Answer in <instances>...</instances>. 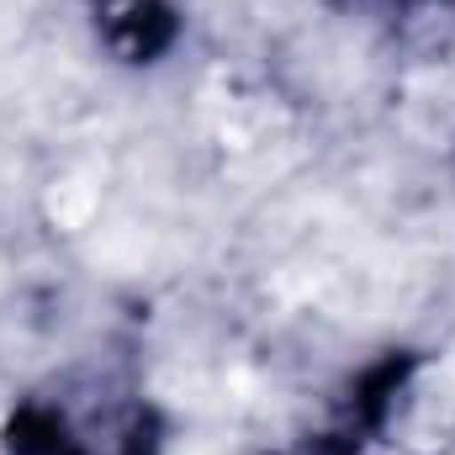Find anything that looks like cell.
Segmentation results:
<instances>
[{"mask_svg":"<svg viewBox=\"0 0 455 455\" xmlns=\"http://www.w3.org/2000/svg\"><path fill=\"white\" fill-rule=\"evenodd\" d=\"M424 355L419 349H387L371 365H360L334 397V413L323 429H313L307 440H297L286 455H387L392 451V419L403 413L413 376H419Z\"/></svg>","mask_w":455,"mask_h":455,"instance_id":"2","label":"cell"},{"mask_svg":"<svg viewBox=\"0 0 455 455\" xmlns=\"http://www.w3.org/2000/svg\"><path fill=\"white\" fill-rule=\"evenodd\" d=\"M80 21L96 53L116 69H159L186 43V5L180 0H80Z\"/></svg>","mask_w":455,"mask_h":455,"instance_id":"3","label":"cell"},{"mask_svg":"<svg viewBox=\"0 0 455 455\" xmlns=\"http://www.w3.org/2000/svg\"><path fill=\"white\" fill-rule=\"evenodd\" d=\"M175 419L122 360H75L0 413V455H170Z\"/></svg>","mask_w":455,"mask_h":455,"instance_id":"1","label":"cell"},{"mask_svg":"<svg viewBox=\"0 0 455 455\" xmlns=\"http://www.w3.org/2000/svg\"><path fill=\"white\" fill-rule=\"evenodd\" d=\"M334 16L360 21L387 37H424V32H455V0H323Z\"/></svg>","mask_w":455,"mask_h":455,"instance_id":"4","label":"cell"}]
</instances>
